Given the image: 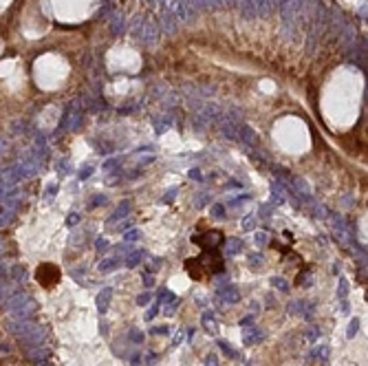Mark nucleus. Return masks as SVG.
Wrapping results in <instances>:
<instances>
[{"instance_id":"f257e3e1","label":"nucleus","mask_w":368,"mask_h":366,"mask_svg":"<svg viewBox=\"0 0 368 366\" xmlns=\"http://www.w3.org/2000/svg\"><path fill=\"white\" fill-rule=\"evenodd\" d=\"M196 243H201L205 249H216V245L223 241V234L220 232H210V234H205V238H194Z\"/></svg>"}]
</instances>
